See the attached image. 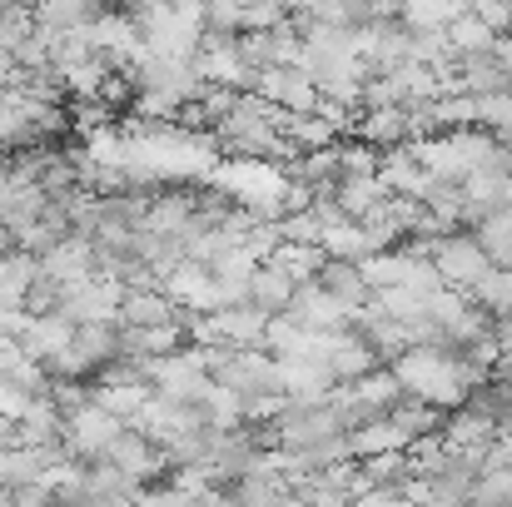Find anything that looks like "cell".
I'll use <instances>...</instances> for the list:
<instances>
[{"label":"cell","instance_id":"cell-1","mask_svg":"<svg viewBox=\"0 0 512 507\" xmlns=\"http://www.w3.org/2000/svg\"><path fill=\"white\" fill-rule=\"evenodd\" d=\"M209 378L234 398L279 393V358L269 348H209Z\"/></svg>","mask_w":512,"mask_h":507},{"label":"cell","instance_id":"cell-2","mask_svg":"<svg viewBox=\"0 0 512 507\" xmlns=\"http://www.w3.org/2000/svg\"><path fill=\"white\" fill-rule=\"evenodd\" d=\"M418 249H423V259L438 269V279L448 289H468V284H478L493 269L488 254H483V244L473 239V229H448L438 239H418Z\"/></svg>","mask_w":512,"mask_h":507},{"label":"cell","instance_id":"cell-3","mask_svg":"<svg viewBox=\"0 0 512 507\" xmlns=\"http://www.w3.org/2000/svg\"><path fill=\"white\" fill-rule=\"evenodd\" d=\"M105 463H115L125 478H135V483H150V478H160L165 468H174L170 453H165V443L160 438H150L145 428H135V423H125L115 438H110V448H105Z\"/></svg>","mask_w":512,"mask_h":507},{"label":"cell","instance_id":"cell-4","mask_svg":"<svg viewBox=\"0 0 512 507\" xmlns=\"http://www.w3.org/2000/svg\"><path fill=\"white\" fill-rule=\"evenodd\" d=\"M189 314L174 304L160 284H135V289H120V304H115V324L120 329H160V324H184Z\"/></svg>","mask_w":512,"mask_h":507},{"label":"cell","instance_id":"cell-5","mask_svg":"<svg viewBox=\"0 0 512 507\" xmlns=\"http://www.w3.org/2000/svg\"><path fill=\"white\" fill-rule=\"evenodd\" d=\"M299 284H304V279H299L289 264H279V259H259L254 274H249V284H244V304H254L259 314L279 319V314L294 304Z\"/></svg>","mask_w":512,"mask_h":507},{"label":"cell","instance_id":"cell-6","mask_svg":"<svg viewBox=\"0 0 512 507\" xmlns=\"http://www.w3.org/2000/svg\"><path fill=\"white\" fill-rule=\"evenodd\" d=\"M309 284H319L334 304H343L348 314L353 309H363L368 299H373V284H368V274H363V264L358 259H319L314 264V274H309Z\"/></svg>","mask_w":512,"mask_h":507},{"label":"cell","instance_id":"cell-7","mask_svg":"<svg viewBox=\"0 0 512 507\" xmlns=\"http://www.w3.org/2000/svg\"><path fill=\"white\" fill-rule=\"evenodd\" d=\"M115 304H120V284L95 279V274L65 284V294H60V314H65L70 324H100V319H115Z\"/></svg>","mask_w":512,"mask_h":507},{"label":"cell","instance_id":"cell-8","mask_svg":"<svg viewBox=\"0 0 512 507\" xmlns=\"http://www.w3.org/2000/svg\"><path fill=\"white\" fill-rule=\"evenodd\" d=\"M448 413H453V408H438V403L413 398V393H398V398L383 408V418L398 428V438H403V443H418V438H428V433H443Z\"/></svg>","mask_w":512,"mask_h":507},{"label":"cell","instance_id":"cell-9","mask_svg":"<svg viewBox=\"0 0 512 507\" xmlns=\"http://www.w3.org/2000/svg\"><path fill=\"white\" fill-rule=\"evenodd\" d=\"M35 269H40L35 254H20V249H5L0 254V329L25 314V289H30Z\"/></svg>","mask_w":512,"mask_h":507},{"label":"cell","instance_id":"cell-10","mask_svg":"<svg viewBox=\"0 0 512 507\" xmlns=\"http://www.w3.org/2000/svg\"><path fill=\"white\" fill-rule=\"evenodd\" d=\"M358 135H363V145H398L403 135H413V115H408L403 105H378V110H363Z\"/></svg>","mask_w":512,"mask_h":507},{"label":"cell","instance_id":"cell-11","mask_svg":"<svg viewBox=\"0 0 512 507\" xmlns=\"http://www.w3.org/2000/svg\"><path fill=\"white\" fill-rule=\"evenodd\" d=\"M473 239L483 244V254H488V264H493V269H508L512 274V209L493 214L488 224H478V229H473Z\"/></svg>","mask_w":512,"mask_h":507}]
</instances>
